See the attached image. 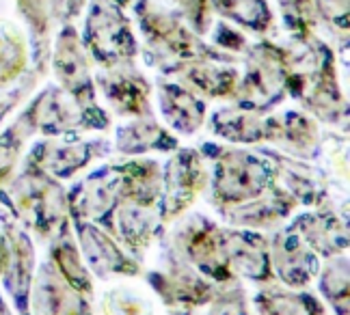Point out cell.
<instances>
[{
  "instance_id": "obj_33",
  "label": "cell",
  "mask_w": 350,
  "mask_h": 315,
  "mask_svg": "<svg viewBox=\"0 0 350 315\" xmlns=\"http://www.w3.org/2000/svg\"><path fill=\"white\" fill-rule=\"evenodd\" d=\"M26 59L29 54L22 35L11 29H0V87L11 85L22 74Z\"/></svg>"
},
{
  "instance_id": "obj_30",
  "label": "cell",
  "mask_w": 350,
  "mask_h": 315,
  "mask_svg": "<svg viewBox=\"0 0 350 315\" xmlns=\"http://www.w3.org/2000/svg\"><path fill=\"white\" fill-rule=\"evenodd\" d=\"M52 266L59 272V275L70 283L76 292H80L85 298H89L93 294V283L89 277V270L83 262V255L74 246V242L63 236L61 240L52 242Z\"/></svg>"
},
{
  "instance_id": "obj_2",
  "label": "cell",
  "mask_w": 350,
  "mask_h": 315,
  "mask_svg": "<svg viewBox=\"0 0 350 315\" xmlns=\"http://www.w3.org/2000/svg\"><path fill=\"white\" fill-rule=\"evenodd\" d=\"M271 188H275L273 171L260 156L238 152V149H223L214 160L212 199L219 212L249 203L268 193Z\"/></svg>"
},
{
  "instance_id": "obj_12",
  "label": "cell",
  "mask_w": 350,
  "mask_h": 315,
  "mask_svg": "<svg viewBox=\"0 0 350 315\" xmlns=\"http://www.w3.org/2000/svg\"><path fill=\"white\" fill-rule=\"evenodd\" d=\"M29 303L37 315H87V300L67 283L50 262L33 279Z\"/></svg>"
},
{
  "instance_id": "obj_21",
  "label": "cell",
  "mask_w": 350,
  "mask_h": 315,
  "mask_svg": "<svg viewBox=\"0 0 350 315\" xmlns=\"http://www.w3.org/2000/svg\"><path fill=\"white\" fill-rule=\"evenodd\" d=\"M119 201V177L115 167L104 169L96 175L87 177L80 186V193L70 197V212L85 221H96L104 214L115 210Z\"/></svg>"
},
{
  "instance_id": "obj_29",
  "label": "cell",
  "mask_w": 350,
  "mask_h": 315,
  "mask_svg": "<svg viewBox=\"0 0 350 315\" xmlns=\"http://www.w3.org/2000/svg\"><path fill=\"white\" fill-rule=\"evenodd\" d=\"M255 307L260 315H325L312 294H294L279 287H268L255 294Z\"/></svg>"
},
{
  "instance_id": "obj_8",
  "label": "cell",
  "mask_w": 350,
  "mask_h": 315,
  "mask_svg": "<svg viewBox=\"0 0 350 315\" xmlns=\"http://www.w3.org/2000/svg\"><path fill=\"white\" fill-rule=\"evenodd\" d=\"M98 85L117 115L134 119L152 115V87L132 61L104 67V72L98 76Z\"/></svg>"
},
{
  "instance_id": "obj_16",
  "label": "cell",
  "mask_w": 350,
  "mask_h": 315,
  "mask_svg": "<svg viewBox=\"0 0 350 315\" xmlns=\"http://www.w3.org/2000/svg\"><path fill=\"white\" fill-rule=\"evenodd\" d=\"M152 285L169 305H208L217 294L206 279L193 272L186 259H180L160 275H152Z\"/></svg>"
},
{
  "instance_id": "obj_14",
  "label": "cell",
  "mask_w": 350,
  "mask_h": 315,
  "mask_svg": "<svg viewBox=\"0 0 350 315\" xmlns=\"http://www.w3.org/2000/svg\"><path fill=\"white\" fill-rule=\"evenodd\" d=\"M98 152L100 143H59L50 139L39 143L26 162L55 180H67L96 160Z\"/></svg>"
},
{
  "instance_id": "obj_36",
  "label": "cell",
  "mask_w": 350,
  "mask_h": 315,
  "mask_svg": "<svg viewBox=\"0 0 350 315\" xmlns=\"http://www.w3.org/2000/svg\"><path fill=\"white\" fill-rule=\"evenodd\" d=\"M320 16L331 24L346 29L348 26V0H314Z\"/></svg>"
},
{
  "instance_id": "obj_40",
  "label": "cell",
  "mask_w": 350,
  "mask_h": 315,
  "mask_svg": "<svg viewBox=\"0 0 350 315\" xmlns=\"http://www.w3.org/2000/svg\"><path fill=\"white\" fill-rule=\"evenodd\" d=\"M65 5H70L72 11H78L80 7H83V0H65Z\"/></svg>"
},
{
  "instance_id": "obj_11",
  "label": "cell",
  "mask_w": 350,
  "mask_h": 315,
  "mask_svg": "<svg viewBox=\"0 0 350 315\" xmlns=\"http://www.w3.org/2000/svg\"><path fill=\"white\" fill-rule=\"evenodd\" d=\"M225 264L234 281L242 277L249 281L268 283L275 277L266 240L247 234V231L225 229Z\"/></svg>"
},
{
  "instance_id": "obj_10",
  "label": "cell",
  "mask_w": 350,
  "mask_h": 315,
  "mask_svg": "<svg viewBox=\"0 0 350 315\" xmlns=\"http://www.w3.org/2000/svg\"><path fill=\"white\" fill-rule=\"evenodd\" d=\"M24 113L29 115L35 132L46 136L65 134L85 126V108L78 106V102L61 87H48L42 91Z\"/></svg>"
},
{
  "instance_id": "obj_41",
  "label": "cell",
  "mask_w": 350,
  "mask_h": 315,
  "mask_svg": "<svg viewBox=\"0 0 350 315\" xmlns=\"http://www.w3.org/2000/svg\"><path fill=\"white\" fill-rule=\"evenodd\" d=\"M0 315H11V311H9V307L3 298H0Z\"/></svg>"
},
{
  "instance_id": "obj_7",
  "label": "cell",
  "mask_w": 350,
  "mask_h": 315,
  "mask_svg": "<svg viewBox=\"0 0 350 315\" xmlns=\"http://www.w3.org/2000/svg\"><path fill=\"white\" fill-rule=\"evenodd\" d=\"M163 186L167 190L165 221H173L193 205V201L204 193L208 186L206 162L195 149H182L175 154L163 175Z\"/></svg>"
},
{
  "instance_id": "obj_19",
  "label": "cell",
  "mask_w": 350,
  "mask_h": 315,
  "mask_svg": "<svg viewBox=\"0 0 350 315\" xmlns=\"http://www.w3.org/2000/svg\"><path fill=\"white\" fill-rule=\"evenodd\" d=\"M266 141L277 143L294 156H314L318 149V126L301 113L266 117Z\"/></svg>"
},
{
  "instance_id": "obj_3",
  "label": "cell",
  "mask_w": 350,
  "mask_h": 315,
  "mask_svg": "<svg viewBox=\"0 0 350 315\" xmlns=\"http://www.w3.org/2000/svg\"><path fill=\"white\" fill-rule=\"evenodd\" d=\"M141 29L145 33V39L150 41L154 52L163 61L171 59V65L167 67L169 74H173L184 63L195 61H223V57L206 46V41H201L188 24H184L180 18H175L173 13L160 9L152 3H145L139 7Z\"/></svg>"
},
{
  "instance_id": "obj_1",
  "label": "cell",
  "mask_w": 350,
  "mask_h": 315,
  "mask_svg": "<svg viewBox=\"0 0 350 315\" xmlns=\"http://www.w3.org/2000/svg\"><path fill=\"white\" fill-rule=\"evenodd\" d=\"M9 201L13 214L31 227L39 238L57 242L67 236L70 225V195L50 177L26 162L24 171L9 180Z\"/></svg>"
},
{
  "instance_id": "obj_32",
  "label": "cell",
  "mask_w": 350,
  "mask_h": 315,
  "mask_svg": "<svg viewBox=\"0 0 350 315\" xmlns=\"http://www.w3.org/2000/svg\"><path fill=\"white\" fill-rule=\"evenodd\" d=\"M275 158L279 180L286 184V193L294 201H301L305 205H318V201L322 199V188L318 186L316 177L309 173V169H305L299 162H292L290 158Z\"/></svg>"
},
{
  "instance_id": "obj_37",
  "label": "cell",
  "mask_w": 350,
  "mask_h": 315,
  "mask_svg": "<svg viewBox=\"0 0 350 315\" xmlns=\"http://www.w3.org/2000/svg\"><path fill=\"white\" fill-rule=\"evenodd\" d=\"M26 89H29V87H26V85H22V87H20V89L16 91V93H11L9 98H5L3 102H0V121H3V119H5V115H7V113L11 111L13 106H16V104L20 102V98H22V95H24V91H26Z\"/></svg>"
},
{
  "instance_id": "obj_34",
  "label": "cell",
  "mask_w": 350,
  "mask_h": 315,
  "mask_svg": "<svg viewBox=\"0 0 350 315\" xmlns=\"http://www.w3.org/2000/svg\"><path fill=\"white\" fill-rule=\"evenodd\" d=\"M322 294L340 311V315H348V259L335 255L322 270Z\"/></svg>"
},
{
  "instance_id": "obj_24",
  "label": "cell",
  "mask_w": 350,
  "mask_h": 315,
  "mask_svg": "<svg viewBox=\"0 0 350 315\" xmlns=\"http://www.w3.org/2000/svg\"><path fill=\"white\" fill-rule=\"evenodd\" d=\"M178 141L152 117H137L117 130V149L124 156H139L147 152H167L175 149Z\"/></svg>"
},
{
  "instance_id": "obj_18",
  "label": "cell",
  "mask_w": 350,
  "mask_h": 315,
  "mask_svg": "<svg viewBox=\"0 0 350 315\" xmlns=\"http://www.w3.org/2000/svg\"><path fill=\"white\" fill-rule=\"evenodd\" d=\"M158 100L167 123L182 134L197 132L206 121L208 106L197 93L186 89L184 85H171V82H158Z\"/></svg>"
},
{
  "instance_id": "obj_22",
  "label": "cell",
  "mask_w": 350,
  "mask_h": 315,
  "mask_svg": "<svg viewBox=\"0 0 350 315\" xmlns=\"http://www.w3.org/2000/svg\"><path fill=\"white\" fill-rule=\"evenodd\" d=\"M173 74L197 95L204 98H234L240 74L230 67L217 65V61H195L180 65Z\"/></svg>"
},
{
  "instance_id": "obj_15",
  "label": "cell",
  "mask_w": 350,
  "mask_h": 315,
  "mask_svg": "<svg viewBox=\"0 0 350 315\" xmlns=\"http://www.w3.org/2000/svg\"><path fill=\"white\" fill-rule=\"evenodd\" d=\"M7 257H5V283L11 292L20 311L29 307V296L33 287V270H35V251L29 236L16 225H7Z\"/></svg>"
},
{
  "instance_id": "obj_31",
  "label": "cell",
  "mask_w": 350,
  "mask_h": 315,
  "mask_svg": "<svg viewBox=\"0 0 350 315\" xmlns=\"http://www.w3.org/2000/svg\"><path fill=\"white\" fill-rule=\"evenodd\" d=\"M35 134L37 132L26 113H22L3 134H0V188L11 180L13 169H16L26 143H29Z\"/></svg>"
},
{
  "instance_id": "obj_9",
  "label": "cell",
  "mask_w": 350,
  "mask_h": 315,
  "mask_svg": "<svg viewBox=\"0 0 350 315\" xmlns=\"http://www.w3.org/2000/svg\"><path fill=\"white\" fill-rule=\"evenodd\" d=\"M268 257H271L273 275L292 290L307 287L318 272V255L292 227L277 231L273 242L268 244Z\"/></svg>"
},
{
  "instance_id": "obj_25",
  "label": "cell",
  "mask_w": 350,
  "mask_h": 315,
  "mask_svg": "<svg viewBox=\"0 0 350 315\" xmlns=\"http://www.w3.org/2000/svg\"><path fill=\"white\" fill-rule=\"evenodd\" d=\"M212 130L230 143L251 145L266 141V115L242 106H227L214 113Z\"/></svg>"
},
{
  "instance_id": "obj_17",
  "label": "cell",
  "mask_w": 350,
  "mask_h": 315,
  "mask_svg": "<svg viewBox=\"0 0 350 315\" xmlns=\"http://www.w3.org/2000/svg\"><path fill=\"white\" fill-rule=\"evenodd\" d=\"M296 201L286 193V190L271 188L262 197L253 199L249 203H242L238 208H232L225 214V218L234 227L245 229H279V225L292 214Z\"/></svg>"
},
{
  "instance_id": "obj_28",
  "label": "cell",
  "mask_w": 350,
  "mask_h": 315,
  "mask_svg": "<svg viewBox=\"0 0 350 315\" xmlns=\"http://www.w3.org/2000/svg\"><path fill=\"white\" fill-rule=\"evenodd\" d=\"M65 7V0H18V9L29 24L37 44V61L44 59V50L50 44V33Z\"/></svg>"
},
{
  "instance_id": "obj_26",
  "label": "cell",
  "mask_w": 350,
  "mask_h": 315,
  "mask_svg": "<svg viewBox=\"0 0 350 315\" xmlns=\"http://www.w3.org/2000/svg\"><path fill=\"white\" fill-rule=\"evenodd\" d=\"M115 225L117 238L128 244L132 251H145L156 234V216L154 208H143L137 203L117 201L115 205Z\"/></svg>"
},
{
  "instance_id": "obj_38",
  "label": "cell",
  "mask_w": 350,
  "mask_h": 315,
  "mask_svg": "<svg viewBox=\"0 0 350 315\" xmlns=\"http://www.w3.org/2000/svg\"><path fill=\"white\" fill-rule=\"evenodd\" d=\"M5 257H7V246L5 240H0V272L5 270Z\"/></svg>"
},
{
  "instance_id": "obj_5",
  "label": "cell",
  "mask_w": 350,
  "mask_h": 315,
  "mask_svg": "<svg viewBox=\"0 0 350 315\" xmlns=\"http://www.w3.org/2000/svg\"><path fill=\"white\" fill-rule=\"evenodd\" d=\"M83 44L89 57L104 67L130 63L139 50L130 22L121 9L111 5L109 0H96L91 5Z\"/></svg>"
},
{
  "instance_id": "obj_13",
  "label": "cell",
  "mask_w": 350,
  "mask_h": 315,
  "mask_svg": "<svg viewBox=\"0 0 350 315\" xmlns=\"http://www.w3.org/2000/svg\"><path fill=\"white\" fill-rule=\"evenodd\" d=\"M80 253L87 259L89 268L98 277L106 279L111 275H137L139 266L124 253L117 240H113L104 229L80 221L78 225Z\"/></svg>"
},
{
  "instance_id": "obj_6",
  "label": "cell",
  "mask_w": 350,
  "mask_h": 315,
  "mask_svg": "<svg viewBox=\"0 0 350 315\" xmlns=\"http://www.w3.org/2000/svg\"><path fill=\"white\" fill-rule=\"evenodd\" d=\"M52 70L59 87L70 93L85 111H96V82L91 74V57L74 26H63L55 50H52Z\"/></svg>"
},
{
  "instance_id": "obj_4",
  "label": "cell",
  "mask_w": 350,
  "mask_h": 315,
  "mask_svg": "<svg viewBox=\"0 0 350 315\" xmlns=\"http://www.w3.org/2000/svg\"><path fill=\"white\" fill-rule=\"evenodd\" d=\"M288 80V50H281L268 41L255 46L247 54L245 76H240L234 98L238 106L251 111H266L281 100Z\"/></svg>"
},
{
  "instance_id": "obj_35",
  "label": "cell",
  "mask_w": 350,
  "mask_h": 315,
  "mask_svg": "<svg viewBox=\"0 0 350 315\" xmlns=\"http://www.w3.org/2000/svg\"><path fill=\"white\" fill-rule=\"evenodd\" d=\"M279 9L299 39L314 37L312 33L322 18L314 0H279Z\"/></svg>"
},
{
  "instance_id": "obj_39",
  "label": "cell",
  "mask_w": 350,
  "mask_h": 315,
  "mask_svg": "<svg viewBox=\"0 0 350 315\" xmlns=\"http://www.w3.org/2000/svg\"><path fill=\"white\" fill-rule=\"evenodd\" d=\"M111 5H115V7H119V9H124V7H130V5H134L137 0H109Z\"/></svg>"
},
{
  "instance_id": "obj_27",
  "label": "cell",
  "mask_w": 350,
  "mask_h": 315,
  "mask_svg": "<svg viewBox=\"0 0 350 315\" xmlns=\"http://www.w3.org/2000/svg\"><path fill=\"white\" fill-rule=\"evenodd\" d=\"M210 11H217L225 20L242 24L255 33L273 29V11L266 0H206Z\"/></svg>"
},
{
  "instance_id": "obj_20",
  "label": "cell",
  "mask_w": 350,
  "mask_h": 315,
  "mask_svg": "<svg viewBox=\"0 0 350 315\" xmlns=\"http://www.w3.org/2000/svg\"><path fill=\"white\" fill-rule=\"evenodd\" d=\"M316 255L335 257L348 246L346 225L333 212H312L301 216L292 227Z\"/></svg>"
},
{
  "instance_id": "obj_23",
  "label": "cell",
  "mask_w": 350,
  "mask_h": 315,
  "mask_svg": "<svg viewBox=\"0 0 350 315\" xmlns=\"http://www.w3.org/2000/svg\"><path fill=\"white\" fill-rule=\"evenodd\" d=\"M119 177V201L137 203L143 208H154L160 190H163V173L152 160H132L115 167Z\"/></svg>"
}]
</instances>
